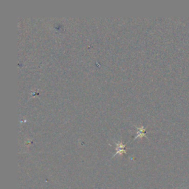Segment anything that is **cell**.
<instances>
[{"instance_id":"6da1fadb","label":"cell","mask_w":189,"mask_h":189,"mask_svg":"<svg viewBox=\"0 0 189 189\" xmlns=\"http://www.w3.org/2000/svg\"><path fill=\"white\" fill-rule=\"evenodd\" d=\"M137 129H138V132H137V136L135 137V138H137L139 137H143L146 135V129L143 126H140V127H137Z\"/></svg>"}]
</instances>
